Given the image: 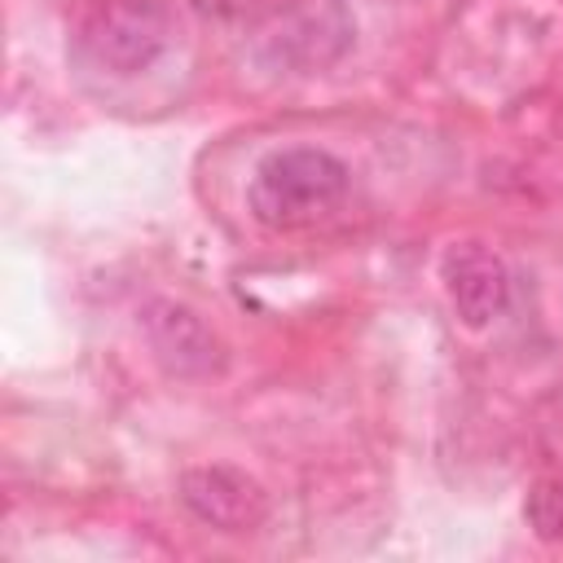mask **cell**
Returning <instances> with one entry per match:
<instances>
[{"mask_svg":"<svg viewBox=\"0 0 563 563\" xmlns=\"http://www.w3.org/2000/svg\"><path fill=\"white\" fill-rule=\"evenodd\" d=\"M352 172L339 154L317 145H286L260 158L246 185L251 216L273 233H295L330 220L347 198Z\"/></svg>","mask_w":563,"mask_h":563,"instance_id":"obj_1","label":"cell"},{"mask_svg":"<svg viewBox=\"0 0 563 563\" xmlns=\"http://www.w3.org/2000/svg\"><path fill=\"white\" fill-rule=\"evenodd\" d=\"M523 519L532 528L537 541L545 545H563V475L537 479L523 497Z\"/></svg>","mask_w":563,"mask_h":563,"instance_id":"obj_6","label":"cell"},{"mask_svg":"<svg viewBox=\"0 0 563 563\" xmlns=\"http://www.w3.org/2000/svg\"><path fill=\"white\" fill-rule=\"evenodd\" d=\"M176 35V18L167 0H101L79 22V53L106 75H141L150 70Z\"/></svg>","mask_w":563,"mask_h":563,"instance_id":"obj_2","label":"cell"},{"mask_svg":"<svg viewBox=\"0 0 563 563\" xmlns=\"http://www.w3.org/2000/svg\"><path fill=\"white\" fill-rule=\"evenodd\" d=\"M136 325L150 343V356L172 378H211L224 369V343L194 308L176 299H150L141 303Z\"/></svg>","mask_w":563,"mask_h":563,"instance_id":"obj_3","label":"cell"},{"mask_svg":"<svg viewBox=\"0 0 563 563\" xmlns=\"http://www.w3.org/2000/svg\"><path fill=\"white\" fill-rule=\"evenodd\" d=\"M180 501L216 532H255L268 519V493L238 466H189L180 475Z\"/></svg>","mask_w":563,"mask_h":563,"instance_id":"obj_5","label":"cell"},{"mask_svg":"<svg viewBox=\"0 0 563 563\" xmlns=\"http://www.w3.org/2000/svg\"><path fill=\"white\" fill-rule=\"evenodd\" d=\"M440 282L449 295V308L466 330L493 325L510 303V273L497 251L484 242H453L440 260Z\"/></svg>","mask_w":563,"mask_h":563,"instance_id":"obj_4","label":"cell"}]
</instances>
